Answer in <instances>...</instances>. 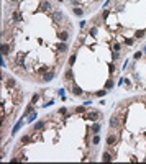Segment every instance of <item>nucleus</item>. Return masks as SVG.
<instances>
[{
  "instance_id": "1",
  "label": "nucleus",
  "mask_w": 146,
  "mask_h": 164,
  "mask_svg": "<svg viewBox=\"0 0 146 164\" xmlns=\"http://www.w3.org/2000/svg\"><path fill=\"white\" fill-rule=\"evenodd\" d=\"M100 118V113L97 110H90L87 113H84V120H89V121H99Z\"/></svg>"
},
{
  "instance_id": "2",
  "label": "nucleus",
  "mask_w": 146,
  "mask_h": 164,
  "mask_svg": "<svg viewBox=\"0 0 146 164\" xmlns=\"http://www.w3.org/2000/svg\"><path fill=\"white\" fill-rule=\"evenodd\" d=\"M54 77H56V72L51 69V71H48V72H44V74H43V77H41V82H51Z\"/></svg>"
},
{
  "instance_id": "3",
  "label": "nucleus",
  "mask_w": 146,
  "mask_h": 164,
  "mask_svg": "<svg viewBox=\"0 0 146 164\" xmlns=\"http://www.w3.org/2000/svg\"><path fill=\"white\" fill-rule=\"evenodd\" d=\"M53 8V5H51V2L49 0H41V5H40V12H49Z\"/></svg>"
},
{
  "instance_id": "4",
  "label": "nucleus",
  "mask_w": 146,
  "mask_h": 164,
  "mask_svg": "<svg viewBox=\"0 0 146 164\" xmlns=\"http://www.w3.org/2000/svg\"><path fill=\"white\" fill-rule=\"evenodd\" d=\"M58 38H59V41H63V43H66L69 38H71V33L68 31V30H63V31H59L58 33Z\"/></svg>"
},
{
  "instance_id": "5",
  "label": "nucleus",
  "mask_w": 146,
  "mask_h": 164,
  "mask_svg": "<svg viewBox=\"0 0 146 164\" xmlns=\"http://www.w3.org/2000/svg\"><path fill=\"white\" fill-rule=\"evenodd\" d=\"M51 15H53V20L56 21V23H61V21L64 20V13H63V12H59V10L58 12H53Z\"/></svg>"
},
{
  "instance_id": "6",
  "label": "nucleus",
  "mask_w": 146,
  "mask_h": 164,
  "mask_svg": "<svg viewBox=\"0 0 146 164\" xmlns=\"http://www.w3.org/2000/svg\"><path fill=\"white\" fill-rule=\"evenodd\" d=\"M72 95H74V97H82L84 95V90L79 87L77 84H72Z\"/></svg>"
},
{
  "instance_id": "7",
  "label": "nucleus",
  "mask_w": 146,
  "mask_h": 164,
  "mask_svg": "<svg viewBox=\"0 0 146 164\" xmlns=\"http://www.w3.org/2000/svg\"><path fill=\"white\" fill-rule=\"evenodd\" d=\"M117 135H115V133H110V135L107 136V144L108 146H115V143H117Z\"/></svg>"
},
{
  "instance_id": "8",
  "label": "nucleus",
  "mask_w": 146,
  "mask_h": 164,
  "mask_svg": "<svg viewBox=\"0 0 146 164\" xmlns=\"http://www.w3.org/2000/svg\"><path fill=\"white\" fill-rule=\"evenodd\" d=\"M102 130V123H100V121H94V125H92V128H90L89 131H92L94 133V135H97V133H99Z\"/></svg>"
},
{
  "instance_id": "9",
  "label": "nucleus",
  "mask_w": 146,
  "mask_h": 164,
  "mask_svg": "<svg viewBox=\"0 0 146 164\" xmlns=\"http://www.w3.org/2000/svg\"><path fill=\"white\" fill-rule=\"evenodd\" d=\"M10 49H12V46L8 43H2V56L7 58L8 54H10Z\"/></svg>"
},
{
  "instance_id": "10",
  "label": "nucleus",
  "mask_w": 146,
  "mask_h": 164,
  "mask_svg": "<svg viewBox=\"0 0 146 164\" xmlns=\"http://www.w3.org/2000/svg\"><path fill=\"white\" fill-rule=\"evenodd\" d=\"M23 118H25V117H21L20 120H18V123H16L15 126H13V130H12V135H15L16 131H20V128L23 126V123H25V121H23Z\"/></svg>"
},
{
  "instance_id": "11",
  "label": "nucleus",
  "mask_w": 146,
  "mask_h": 164,
  "mask_svg": "<svg viewBox=\"0 0 146 164\" xmlns=\"http://www.w3.org/2000/svg\"><path fill=\"white\" fill-rule=\"evenodd\" d=\"M110 126H112V128H118V126H120V118L113 115V117L110 118Z\"/></svg>"
},
{
  "instance_id": "12",
  "label": "nucleus",
  "mask_w": 146,
  "mask_h": 164,
  "mask_svg": "<svg viewBox=\"0 0 146 164\" xmlns=\"http://www.w3.org/2000/svg\"><path fill=\"white\" fill-rule=\"evenodd\" d=\"M25 58H26V53H18V56H16V66H23Z\"/></svg>"
},
{
  "instance_id": "13",
  "label": "nucleus",
  "mask_w": 146,
  "mask_h": 164,
  "mask_svg": "<svg viewBox=\"0 0 146 164\" xmlns=\"http://www.w3.org/2000/svg\"><path fill=\"white\" fill-rule=\"evenodd\" d=\"M5 86H7V89H13L16 86V81H15L13 77H8L7 81H5Z\"/></svg>"
},
{
  "instance_id": "14",
  "label": "nucleus",
  "mask_w": 146,
  "mask_h": 164,
  "mask_svg": "<svg viewBox=\"0 0 146 164\" xmlns=\"http://www.w3.org/2000/svg\"><path fill=\"white\" fill-rule=\"evenodd\" d=\"M72 77H74V74H72V67H69L68 71L64 72V81H68V82H71L72 81Z\"/></svg>"
},
{
  "instance_id": "15",
  "label": "nucleus",
  "mask_w": 146,
  "mask_h": 164,
  "mask_svg": "<svg viewBox=\"0 0 146 164\" xmlns=\"http://www.w3.org/2000/svg\"><path fill=\"white\" fill-rule=\"evenodd\" d=\"M33 112H35V107H33V104H30V105L26 107V110H25V112H23V117H25V118H26V117H30V115H31Z\"/></svg>"
},
{
  "instance_id": "16",
  "label": "nucleus",
  "mask_w": 146,
  "mask_h": 164,
  "mask_svg": "<svg viewBox=\"0 0 146 164\" xmlns=\"http://www.w3.org/2000/svg\"><path fill=\"white\" fill-rule=\"evenodd\" d=\"M72 13H74L76 16L81 18V16H84V10H82L81 7H72Z\"/></svg>"
},
{
  "instance_id": "17",
  "label": "nucleus",
  "mask_w": 146,
  "mask_h": 164,
  "mask_svg": "<svg viewBox=\"0 0 146 164\" xmlns=\"http://www.w3.org/2000/svg\"><path fill=\"white\" fill-rule=\"evenodd\" d=\"M43 128H44V121H43V120L36 121V123L33 125V131H36V130H43Z\"/></svg>"
},
{
  "instance_id": "18",
  "label": "nucleus",
  "mask_w": 146,
  "mask_h": 164,
  "mask_svg": "<svg viewBox=\"0 0 146 164\" xmlns=\"http://www.w3.org/2000/svg\"><path fill=\"white\" fill-rule=\"evenodd\" d=\"M112 159H113V156H112L110 153H107V151L102 154V161H103V162H110Z\"/></svg>"
},
{
  "instance_id": "19",
  "label": "nucleus",
  "mask_w": 146,
  "mask_h": 164,
  "mask_svg": "<svg viewBox=\"0 0 146 164\" xmlns=\"http://www.w3.org/2000/svg\"><path fill=\"white\" fill-rule=\"evenodd\" d=\"M13 20L15 21H23V15H21V12H13Z\"/></svg>"
},
{
  "instance_id": "20",
  "label": "nucleus",
  "mask_w": 146,
  "mask_h": 164,
  "mask_svg": "<svg viewBox=\"0 0 146 164\" xmlns=\"http://www.w3.org/2000/svg\"><path fill=\"white\" fill-rule=\"evenodd\" d=\"M115 87V81L113 79H107V82H105V89L107 90H110V89H113Z\"/></svg>"
},
{
  "instance_id": "21",
  "label": "nucleus",
  "mask_w": 146,
  "mask_h": 164,
  "mask_svg": "<svg viewBox=\"0 0 146 164\" xmlns=\"http://www.w3.org/2000/svg\"><path fill=\"white\" fill-rule=\"evenodd\" d=\"M68 49H69V46L66 44V43H63V41H61V44L58 46V51H59V53H66Z\"/></svg>"
},
{
  "instance_id": "22",
  "label": "nucleus",
  "mask_w": 146,
  "mask_h": 164,
  "mask_svg": "<svg viewBox=\"0 0 146 164\" xmlns=\"http://www.w3.org/2000/svg\"><path fill=\"white\" fill-rule=\"evenodd\" d=\"M76 59H77V54L74 53V54H71V58H69V61H68V64H69V67H72L74 66V63H76Z\"/></svg>"
},
{
  "instance_id": "23",
  "label": "nucleus",
  "mask_w": 146,
  "mask_h": 164,
  "mask_svg": "<svg viewBox=\"0 0 146 164\" xmlns=\"http://www.w3.org/2000/svg\"><path fill=\"white\" fill-rule=\"evenodd\" d=\"M144 30H136V31H135V39H139V38H143V36H144Z\"/></svg>"
},
{
  "instance_id": "24",
  "label": "nucleus",
  "mask_w": 146,
  "mask_h": 164,
  "mask_svg": "<svg viewBox=\"0 0 146 164\" xmlns=\"http://www.w3.org/2000/svg\"><path fill=\"white\" fill-rule=\"evenodd\" d=\"M107 94H108V90H107V89H102V90H99V92H95L94 95H95V97H100V99H102V97H105Z\"/></svg>"
},
{
  "instance_id": "25",
  "label": "nucleus",
  "mask_w": 146,
  "mask_h": 164,
  "mask_svg": "<svg viewBox=\"0 0 146 164\" xmlns=\"http://www.w3.org/2000/svg\"><path fill=\"white\" fill-rule=\"evenodd\" d=\"M41 95H43V92H41V94H35V95L31 97V104H33V105H35L36 102H38V100L41 99Z\"/></svg>"
},
{
  "instance_id": "26",
  "label": "nucleus",
  "mask_w": 146,
  "mask_h": 164,
  "mask_svg": "<svg viewBox=\"0 0 146 164\" xmlns=\"http://www.w3.org/2000/svg\"><path fill=\"white\" fill-rule=\"evenodd\" d=\"M36 118H38V115H36V112H33V113L28 117V120H26V121H28V123H33V121H35Z\"/></svg>"
},
{
  "instance_id": "27",
  "label": "nucleus",
  "mask_w": 146,
  "mask_h": 164,
  "mask_svg": "<svg viewBox=\"0 0 146 164\" xmlns=\"http://www.w3.org/2000/svg\"><path fill=\"white\" fill-rule=\"evenodd\" d=\"M133 43H135V38H126V39L123 41V44H125V46H131Z\"/></svg>"
},
{
  "instance_id": "28",
  "label": "nucleus",
  "mask_w": 146,
  "mask_h": 164,
  "mask_svg": "<svg viewBox=\"0 0 146 164\" xmlns=\"http://www.w3.org/2000/svg\"><path fill=\"white\" fill-rule=\"evenodd\" d=\"M143 51H136L135 54H133V59H135V61H138V59H141V56H143Z\"/></svg>"
},
{
  "instance_id": "29",
  "label": "nucleus",
  "mask_w": 146,
  "mask_h": 164,
  "mask_svg": "<svg viewBox=\"0 0 146 164\" xmlns=\"http://www.w3.org/2000/svg\"><path fill=\"white\" fill-rule=\"evenodd\" d=\"M100 143V136H99V133L97 135H94V138H92V144H99Z\"/></svg>"
},
{
  "instance_id": "30",
  "label": "nucleus",
  "mask_w": 146,
  "mask_h": 164,
  "mask_svg": "<svg viewBox=\"0 0 146 164\" xmlns=\"http://www.w3.org/2000/svg\"><path fill=\"white\" fill-rule=\"evenodd\" d=\"M86 108H87L86 105H81V107H77V108H76V113H84V112H86Z\"/></svg>"
},
{
  "instance_id": "31",
  "label": "nucleus",
  "mask_w": 146,
  "mask_h": 164,
  "mask_svg": "<svg viewBox=\"0 0 146 164\" xmlns=\"http://www.w3.org/2000/svg\"><path fill=\"white\" fill-rule=\"evenodd\" d=\"M112 59H113V61H118V59H120V53H118V51H113V53H112Z\"/></svg>"
},
{
  "instance_id": "32",
  "label": "nucleus",
  "mask_w": 146,
  "mask_h": 164,
  "mask_svg": "<svg viewBox=\"0 0 146 164\" xmlns=\"http://www.w3.org/2000/svg\"><path fill=\"white\" fill-rule=\"evenodd\" d=\"M20 141H21L23 144H26V143H30V136H28V135H25V136H21V139H20Z\"/></svg>"
},
{
  "instance_id": "33",
  "label": "nucleus",
  "mask_w": 146,
  "mask_h": 164,
  "mask_svg": "<svg viewBox=\"0 0 146 164\" xmlns=\"http://www.w3.org/2000/svg\"><path fill=\"white\" fill-rule=\"evenodd\" d=\"M121 49V44L120 43H113V51H120Z\"/></svg>"
},
{
  "instance_id": "34",
  "label": "nucleus",
  "mask_w": 146,
  "mask_h": 164,
  "mask_svg": "<svg viewBox=\"0 0 146 164\" xmlns=\"http://www.w3.org/2000/svg\"><path fill=\"white\" fill-rule=\"evenodd\" d=\"M58 112H59L61 115H66V113H68V108H66V107H61V108H59Z\"/></svg>"
},
{
  "instance_id": "35",
  "label": "nucleus",
  "mask_w": 146,
  "mask_h": 164,
  "mask_svg": "<svg viewBox=\"0 0 146 164\" xmlns=\"http://www.w3.org/2000/svg\"><path fill=\"white\" fill-rule=\"evenodd\" d=\"M108 15H110V12H108V10H103V12H102V18H103V20H105Z\"/></svg>"
},
{
  "instance_id": "36",
  "label": "nucleus",
  "mask_w": 146,
  "mask_h": 164,
  "mask_svg": "<svg viewBox=\"0 0 146 164\" xmlns=\"http://www.w3.org/2000/svg\"><path fill=\"white\" fill-rule=\"evenodd\" d=\"M125 86H126V89H131V82H130V79H126V77H125Z\"/></svg>"
},
{
  "instance_id": "37",
  "label": "nucleus",
  "mask_w": 146,
  "mask_h": 164,
  "mask_svg": "<svg viewBox=\"0 0 146 164\" xmlns=\"http://www.w3.org/2000/svg\"><path fill=\"white\" fill-rule=\"evenodd\" d=\"M89 33H90V36H95V35H97V28H95V26H94V28H90V31H89Z\"/></svg>"
},
{
  "instance_id": "38",
  "label": "nucleus",
  "mask_w": 146,
  "mask_h": 164,
  "mask_svg": "<svg viewBox=\"0 0 146 164\" xmlns=\"http://www.w3.org/2000/svg\"><path fill=\"white\" fill-rule=\"evenodd\" d=\"M53 104H54V100H53V99H51V100H49V102H46V104H44V105H43V107H44V108H48V107H51V105H53Z\"/></svg>"
},
{
  "instance_id": "39",
  "label": "nucleus",
  "mask_w": 146,
  "mask_h": 164,
  "mask_svg": "<svg viewBox=\"0 0 146 164\" xmlns=\"http://www.w3.org/2000/svg\"><path fill=\"white\" fill-rule=\"evenodd\" d=\"M108 71H110V74H112V72L115 71V66L113 64H108Z\"/></svg>"
},
{
  "instance_id": "40",
  "label": "nucleus",
  "mask_w": 146,
  "mask_h": 164,
  "mask_svg": "<svg viewBox=\"0 0 146 164\" xmlns=\"http://www.w3.org/2000/svg\"><path fill=\"white\" fill-rule=\"evenodd\" d=\"M84 105H86V107H89V105H92V100H86V102H84Z\"/></svg>"
},
{
  "instance_id": "41",
  "label": "nucleus",
  "mask_w": 146,
  "mask_h": 164,
  "mask_svg": "<svg viewBox=\"0 0 146 164\" xmlns=\"http://www.w3.org/2000/svg\"><path fill=\"white\" fill-rule=\"evenodd\" d=\"M141 51H143V53H144V54H146V46H144V48H143V49H141Z\"/></svg>"
},
{
  "instance_id": "42",
  "label": "nucleus",
  "mask_w": 146,
  "mask_h": 164,
  "mask_svg": "<svg viewBox=\"0 0 146 164\" xmlns=\"http://www.w3.org/2000/svg\"><path fill=\"white\" fill-rule=\"evenodd\" d=\"M8 2H18V0H8Z\"/></svg>"
},
{
  "instance_id": "43",
  "label": "nucleus",
  "mask_w": 146,
  "mask_h": 164,
  "mask_svg": "<svg viewBox=\"0 0 146 164\" xmlns=\"http://www.w3.org/2000/svg\"><path fill=\"white\" fill-rule=\"evenodd\" d=\"M58 2H63V0H58Z\"/></svg>"
}]
</instances>
